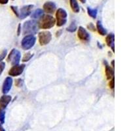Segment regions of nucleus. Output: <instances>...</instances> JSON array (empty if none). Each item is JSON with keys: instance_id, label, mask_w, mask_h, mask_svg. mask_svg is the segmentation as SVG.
Listing matches in <instances>:
<instances>
[{"instance_id": "1", "label": "nucleus", "mask_w": 131, "mask_h": 131, "mask_svg": "<svg viewBox=\"0 0 131 131\" xmlns=\"http://www.w3.org/2000/svg\"><path fill=\"white\" fill-rule=\"evenodd\" d=\"M56 24V19L50 15H43L40 17L38 23L39 28L48 30L52 28Z\"/></svg>"}, {"instance_id": "2", "label": "nucleus", "mask_w": 131, "mask_h": 131, "mask_svg": "<svg viewBox=\"0 0 131 131\" xmlns=\"http://www.w3.org/2000/svg\"><path fill=\"white\" fill-rule=\"evenodd\" d=\"M38 23L36 20H30L26 21L23 25V34L28 36V35L35 34L39 30Z\"/></svg>"}, {"instance_id": "3", "label": "nucleus", "mask_w": 131, "mask_h": 131, "mask_svg": "<svg viewBox=\"0 0 131 131\" xmlns=\"http://www.w3.org/2000/svg\"><path fill=\"white\" fill-rule=\"evenodd\" d=\"M68 14L62 8H59L56 12V23L58 27H61L65 25L67 23Z\"/></svg>"}, {"instance_id": "4", "label": "nucleus", "mask_w": 131, "mask_h": 131, "mask_svg": "<svg viewBox=\"0 0 131 131\" xmlns=\"http://www.w3.org/2000/svg\"><path fill=\"white\" fill-rule=\"evenodd\" d=\"M36 42V37L33 35H28L24 37L21 41V45L24 50H29L34 46Z\"/></svg>"}, {"instance_id": "5", "label": "nucleus", "mask_w": 131, "mask_h": 131, "mask_svg": "<svg viewBox=\"0 0 131 131\" xmlns=\"http://www.w3.org/2000/svg\"><path fill=\"white\" fill-rule=\"evenodd\" d=\"M21 58V53L17 49H13L9 52L7 57L8 62L11 63L13 66L19 64Z\"/></svg>"}, {"instance_id": "6", "label": "nucleus", "mask_w": 131, "mask_h": 131, "mask_svg": "<svg viewBox=\"0 0 131 131\" xmlns=\"http://www.w3.org/2000/svg\"><path fill=\"white\" fill-rule=\"evenodd\" d=\"M39 42L41 45H46L51 42L52 39V34L49 31H43L38 34Z\"/></svg>"}, {"instance_id": "7", "label": "nucleus", "mask_w": 131, "mask_h": 131, "mask_svg": "<svg viewBox=\"0 0 131 131\" xmlns=\"http://www.w3.org/2000/svg\"><path fill=\"white\" fill-rule=\"evenodd\" d=\"M25 64H17L13 66V67L9 70V75L12 77H16L21 75L25 69Z\"/></svg>"}, {"instance_id": "8", "label": "nucleus", "mask_w": 131, "mask_h": 131, "mask_svg": "<svg viewBox=\"0 0 131 131\" xmlns=\"http://www.w3.org/2000/svg\"><path fill=\"white\" fill-rule=\"evenodd\" d=\"M34 5H28L23 6L19 10V17L20 19H24L31 13V10L34 8Z\"/></svg>"}, {"instance_id": "9", "label": "nucleus", "mask_w": 131, "mask_h": 131, "mask_svg": "<svg viewBox=\"0 0 131 131\" xmlns=\"http://www.w3.org/2000/svg\"><path fill=\"white\" fill-rule=\"evenodd\" d=\"M78 37L80 40L83 41H89L91 37L87 30L82 26H79L78 28Z\"/></svg>"}, {"instance_id": "10", "label": "nucleus", "mask_w": 131, "mask_h": 131, "mask_svg": "<svg viewBox=\"0 0 131 131\" xmlns=\"http://www.w3.org/2000/svg\"><path fill=\"white\" fill-rule=\"evenodd\" d=\"M13 83V80L11 77H7L5 78L4 82H3V86H2V92L3 94H7L10 91V90L12 88Z\"/></svg>"}, {"instance_id": "11", "label": "nucleus", "mask_w": 131, "mask_h": 131, "mask_svg": "<svg viewBox=\"0 0 131 131\" xmlns=\"http://www.w3.org/2000/svg\"><path fill=\"white\" fill-rule=\"evenodd\" d=\"M43 10H45L47 13L52 14L55 12L56 9H57V5L55 3L52 2H47L44 3L43 6Z\"/></svg>"}, {"instance_id": "12", "label": "nucleus", "mask_w": 131, "mask_h": 131, "mask_svg": "<svg viewBox=\"0 0 131 131\" xmlns=\"http://www.w3.org/2000/svg\"><path fill=\"white\" fill-rule=\"evenodd\" d=\"M12 100V97L9 95L4 94L0 98V109L5 110L7 107L9 103Z\"/></svg>"}, {"instance_id": "13", "label": "nucleus", "mask_w": 131, "mask_h": 131, "mask_svg": "<svg viewBox=\"0 0 131 131\" xmlns=\"http://www.w3.org/2000/svg\"><path fill=\"white\" fill-rule=\"evenodd\" d=\"M104 64L106 78H107V79L110 80L112 78H114V69L111 67L110 66H109L108 63L106 61H104Z\"/></svg>"}, {"instance_id": "14", "label": "nucleus", "mask_w": 131, "mask_h": 131, "mask_svg": "<svg viewBox=\"0 0 131 131\" xmlns=\"http://www.w3.org/2000/svg\"><path fill=\"white\" fill-rule=\"evenodd\" d=\"M114 41H115V36L113 34H110L107 36L106 38V44L108 47H110L112 49V51L113 52H115V45H114Z\"/></svg>"}, {"instance_id": "15", "label": "nucleus", "mask_w": 131, "mask_h": 131, "mask_svg": "<svg viewBox=\"0 0 131 131\" xmlns=\"http://www.w3.org/2000/svg\"><path fill=\"white\" fill-rule=\"evenodd\" d=\"M96 30L98 31V34L101 36H106L107 35V30L105 29V28L103 26L100 20H98L96 23Z\"/></svg>"}, {"instance_id": "16", "label": "nucleus", "mask_w": 131, "mask_h": 131, "mask_svg": "<svg viewBox=\"0 0 131 131\" xmlns=\"http://www.w3.org/2000/svg\"><path fill=\"white\" fill-rule=\"evenodd\" d=\"M70 7L72 8V10L75 13H78L80 11V7L78 4L77 0H70Z\"/></svg>"}, {"instance_id": "17", "label": "nucleus", "mask_w": 131, "mask_h": 131, "mask_svg": "<svg viewBox=\"0 0 131 131\" xmlns=\"http://www.w3.org/2000/svg\"><path fill=\"white\" fill-rule=\"evenodd\" d=\"M43 15V10L41 9H37L31 13V17L32 18H39Z\"/></svg>"}, {"instance_id": "18", "label": "nucleus", "mask_w": 131, "mask_h": 131, "mask_svg": "<svg viewBox=\"0 0 131 131\" xmlns=\"http://www.w3.org/2000/svg\"><path fill=\"white\" fill-rule=\"evenodd\" d=\"M87 13L88 15H89L92 18H96L97 16V14H98V9H92L91 7H87Z\"/></svg>"}, {"instance_id": "19", "label": "nucleus", "mask_w": 131, "mask_h": 131, "mask_svg": "<svg viewBox=\"0 0 131 131\" xmlns=\"http://www.w3.org/2000/svg\"><path fill=\"white\" fill-rule=\"evenodd\" d=\"M77 28H77V25H76L75 24V22H72V23L70 24V25L66 28V30H67V31H70V32H75V31L77 30Z\"/></svg>"}, {"instance_id": "20", "label": "nucleus", "mask_w": 131, "mask_h": 131, "mask_svg": "<svg viewBox=\"0 0 131 131\" xmlns=\"http://www.w3.org/2000/svg\"><path fill=\"white\" fill-rule=\"evenodd\" d=\"M34 54L30 52H28V53L25 54L23 57V60H22V61L24 62H28L30 59L33 57Z\"/></svg>"}, {"instance_id": "21", "label": "nucleus", "mask_w": 131, "mask_h": 131, "mask_svg": "<svg viewBox=\"0 0 131 131\" xmlns=\"http://www.w3.org/2000/svg\"><path fill=\"white\" fill-rule=\"evenodd\" d=\"M5 119V110L0 109V123H4Z\"/></svg>"}, {"instance_id": "22", "label": "nucleus", "mask_w": 131, "mask_h": 131, "mask_svg": "<svg viewBox=\"0 0 131 131\" xmlns=\"http://www.w3.org/2000/svg\"><path fill=\"white\" fill-rule=\"evenodd\" d=\"M10 9L13 10V12L14 13L16 16L19 17V9H18V7L16 6H10Z\"/></svg>"}, {"instance_id": "23", "label": "nucleus", "mask_w": 131, "mask_h": 131, "mask_svg": "<svg viewBox=\"0 0 131 131\" xmlns=\"http://www.w3.org/2000/svg\"><path fill=\"white\" fill-rule=\"evenodd\" d=\"M7 54V51L6 49L4 50V51L2 52V54H0V62H2L3 60L5 59V58L6 57Z\"/></svg>"}, {"instance_id": "24", "label": "nucleus", "mask_w": 131, "mask_h": 131, "mask_svg": "<svg viewBox=\"0 0 131 131\" xmlns=\"http://www.w3.org/2000/svg\"><path fill=\"white\" fill-rule=\"evenodd\" d=\"M5 68V63L4 62H0V75L2 74Z\"/></svg>"}, {"instance_id": "25", "label": "nucleus", "mask_w": 131, "mask_h": 131, "mask_svg": "<svg viewBox=\"0 0 131 131\" xmlns=\"http://www.w3.org/2000/svg\"><path fill=\"white\" fill-rule=\"evenodd\" d=\"M15 85H16V86H18V87H20L23 85V80L22 79H16V82H15Z\"/></svg>"}, {"instance_id": "26", "label": "nucleus", "mask_w": 131, "mask_h": 131, "mask_svg": "<svg viewBox=\"0 0 131 131\" xmlns=\"http://www.w3.org/2000/svg\"><path fill=\"white\" fill-rule=\"evenodd\" d=\"M109 86H110V88L112 89H113L115 87V79L114 78H112L110 79V81L109 83Z\"/></svg>"}, {"instance_id": "27", "label": "nucleus", "mask_w": 131, "mask_h": 131, "mask_svg": "<svg viewBox=\"0 0 131 131\" xmlns=\"http://www.w3.org/2000/svg\"><path fill=\"white\" fill-rule=\"evenodd\" d=\"M87 28H88L89 30H91V31H95L96 30V27L94 26V25L92 24V23H90V24L87 26Z\"/></svg>"}, {"instance_id": "28", "label": "nucleus", "mask_w": 131, "mask_h": 131, "mask_svg": "<svg viewBox=\"0 0 131 131\" xmlns=\"http://www.w3.org/2000/svg\"><path fill=\"white\" fill-rule=\"evenodd\" d=\"M8 2H9V0H0V4L2 5L7 4Z\"/></svg>"}, {"instance_id": "29", "label": "nucleus", "mask_w": 131, "mask_h": 131, "mask_svg": "<svg viewBox=\"0 0 131 131\" xmlns=\"http://www.w3.org/2000/svg\"><path fill=\"white\" fill-rule=\"evenodd\" d=\"M21 33V24H19L18 26V30H17V34L18 36H19Z\"/></svg>"}, {"instance_id": "30", "label": "nucleus", "mask_w": 131, "mask_h": 131, "mask_svg": "<svg viewBox=\"0 0 131 131\" xmlns=\"http://www.w3.org/2000/svg\"><path fill=\"white\" fill-rule=\"evenodd\" d=\"M0 131H5V130L4 129L3 127L2 126V123H0Z\"/></svg>"}, {"instance_id": "31", "label": "nucleus", "mask_w": 131, "mask_h": 131, "mask_svg": "<svg viewBox=\"0 0 131 131\" xmlns=\"http://www.w3.org/2000/svg\"><path fill=\"white\" fill-rule=\"evenodd\" d=\"M61 33H62V30L57 31V36H60V35H61Z\"/></svg>"}, {"instance_id": "32", "label": "nucleus", "mask_w": 131, "mask_h": 131, "mask_svg": "<svg viewBox=\"0 0 131 131\" xmlns=\"http://www.w3.org/2000/svg\"><path fill=\"white\" fill-rule=\"evenodd\" d=\"M114 62H115L114 60H112V62H111V64H112V68H113V69H114V67H115Z\"/></svg>"}, {"instance_id": "33", "label": "nucleus", "mask_w": 131, "mask_h": 131, "mask_svg": "<svg viewBox=\"0 0 131 131\" xmlns=\"http://www.w3.org/2000/svg\"><path fill=\"white\" fill-rule=\"evenodd\" d=\"M82 3H86V0H79Z\"/></svg>"}, {"instance_id": "34", "label": "nucleus", "mask_w": 131, "mask_h": 131, "mask_svg": "<svg viewBox=\"0 0 131 131\" xmlns=\"http://www.w3.org/2000/svg\"><path fill=\"white\" fill-rule=\"evenodd\" d=\"M13 1H14V0H13Z\"/></svg>"}]
</instances>
